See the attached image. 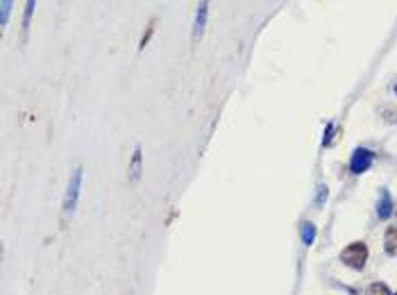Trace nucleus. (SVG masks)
Listing matches in <instances>:
<instances>
[{
	"instance_id": "423d86ee",
	"label": "nucleus",
	"mask_w": 397,
	"mask_h": 295,
	"mask_svg": "<svg viewBox=\"0 0 397 295\" xmlns=\"http://www.w3.org/2000/svg\"><path fill=\"white\" fill-rule=\"evenodd\" d=\"M141 171H143V150H141V145H136L132 159H129V184H139Z\"/></svg>"
},
{
	"instance_id": "0eeeda50",
	"label": "nucleus",
	"mask_w": 397,
	"mask_h": 295,
	"mask_svg": "<svg viewBox=\"0 0 397 295\" xmlns=\"http://www.w3.org/2000/svg\"><path fill=\"white\" fill-rule=\"evenodd\" d=\"M384 247L391 257H397V223L388 227L386 234H384Z\"/></svg>"
},
{
	"instance_id": "f03ea898",
	"label": "nucleus",
	"mask_w": 397,
	"mask_h": 295,
	"mask_svg": "<svg viewBox=\"0 0 397 295\" xmlns=\"http://www.w3.org/2000/svg\"><path fill=\"white\" fill-rule=\"evenodd\" d=\"M80 188H82V166H77L73 171L68 179V186H66V195H64V214H73L75 211L77 198H80Z\"/></svg>"
},
{
	"instance_id": "ddd939ff",
	"label": "nucleus",
	"mask_w": 397,
	"mask_h": 295,
	"mask_svg": "<svg viewBox=\"0 0 397 295\" xmlns=\"http://www.w3.org/2000/svg\"><path fill=\"white\" fill-rule=\"evenodd\" d=\"M332 132H334V123H327V127H325V136H322V145H329L332 143Z\"/></svg>"
},
{
	"instance_id": "6e6552de",
	"label": "nucleus",
	"mask_w": 397,
	"mask_h": 295,
	"mask_svg": "<svg viewBox=\"0 0 397 295\" xmlns=\"http://www.w3.org/2000/svg\"><path fill=\"white\" fill-rule=\"evenodd\" d=\"M34 7H37V2H34V0H27V2H25V11H23V41L27 39V30H30V21H32Z\"/></svg>"
},
{
	"instance_id": "9b49d317",
	"label": "nucleus",
	"mask_w": 397,
	"mask_h": 295,
	"mask_svg": "<svg viewBox=\"0 0 397 295\" xmlns=\"http://www.w3.org/2000/svg\"><path fill=\"white\" fill-rule=\"evenodd\" d=\"M9 11H11V2H9V0H2V2H0V25H2V27L7 25Z\"/></svg>"
},
{
	"instance_id": "f8f14e48",
	"label": "nucleus",
	"mask_w": 397,
	"mask_h": 295,
	"mask_svg": "<svg viewBox=\"0 0 397 295\" xmlns=\"http://www.w3.org/2000/svg\"><path fill=\"white\" fill-rule=\"evenodd\" d=\"M329 195V188L322 184V186H318V195H316V207H322L325 204V200H327Z\"/></svg>"
},
{
	"instance_id": "39448f33",
	"label": "nucleus",
	"mask_w": 397,
	"mask_h": 295,
	"mask_svg": "<svg viewBox=\"0 0 397 295\" xmlns=\"http://www.w3.org/2000/svg\"><path fill=\"white\" fill-rule=\"evenodd\" d=\"M393 211H395V202H393V198H391V191H388V188H381L379 204H377V216H379V220H388L393 216Z\"/></svg>"
},
{
	"instance_id": "1a4fd4ad",
	"label": "nucleus",
	"mask_w": 397,
	"mask_h": 295,
	"mask_svg": "<svg viewBox=\"0 0 397 295\" xmlns=\"http://www.w3.org/2000/svg\"><path fill=\"white\" fill-rule=\"evenodd\" d=\"M313 241H316V225L313 223H304L302 225V243L304 245H313Z\"/></svg>"
},
{
	"instance_id": "f257e3e1",
	"label": "nucleus",
	"mask_w": 397,
	"mask_h": 295,
	"mask_svg": "<svg viewBox=\"0 0 397 295\" xmlns=\"http://www.w3.org/2000/svg\"><path fill=\"white\" fill-rule=\"evenodd\" d=\"M340 261H343L347 268L363 270L365 268V261H368V245H365L363 241L349 243L343 252H340Z\"/></svg>"
},
{
	"instance_id": "20e7f679",
	"label": "nucleus",
	"mask_w": 397,
	"mask_h": 295,
	"mask_svg": "<svg viewBox=\"0 0 397 295\" xmlns=\"http://www.w3.org/2000/svg\"><path fill=\"white\" fill-rule=\"evenodd\" d=\"M207 14H209V2H200L198 5V14H195V23H193V32H191V41L200 43L204 34V27H207Z\"/></svg>"
},
{
	"instance_id": "9d476101",
	"label": "nucleus",
	"mask_w": 397,
	"mask_h": 295,
	"mask_svg": "<svg viewBox=\"0 0 397 295\" xmlns=\"http://www.w3.org/2000/svg\"><path fill=\"white\" fill-rule=\"evenodd\" d=\"M365 295H393V293L384 282H372V284L368 286V291H365Z\"/></svg>"
},
{
	"instance_id": "4468645a",
	"label": "nucleus",
	"mask_w": 397,
	"mask_h": 295,
	"mask_svg": "<svg viewBox=\"0 0 397 295\" xmlns=\"http://www.w3.org/2000/svg\"><path fill=\"white\" fill-rule=\"evenodd\" d=\"M395 295H397V293H395Z\"/></svg>"
},
{
	"instance_id": "7ed1b4c3",
	"label": "nucleus",
	"mask_w": 397,
	"mask_h": 295,
	"mask_svg": "<svg viewBox=\"0 0 397 295\" xmlns=\"http://www.w3.org/2000/svg\"><path fill=\"white\" fill-rule=\"evenodd\" d=\"M372 161H375V152L368 150V148H356L352 152V159H349V171L354 175H361L372 166Z\"/></svg>"
}]
</instances>
